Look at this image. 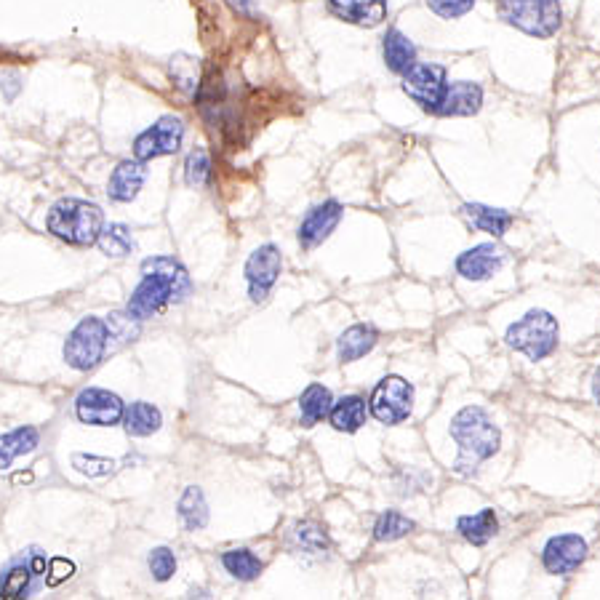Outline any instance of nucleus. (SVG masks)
<instances>
[{
  "label": "nucleus",
  "instance_id": "nucleus-35",
  "mask_svg": "<svg viewBox=\"0 0 600 600\" xmlns=\"http://www.w3.org/2000/svg\"><path fill=\"white\" fill-rule=\"evenodd\" d=\"M107 328H110V339H118V344L134 342L139 336V318L131 315V312H112L110 320H107Z\"/></svg>",
  "mask_w": 600,
  "mask_h": 600
},
{
  "label": "nucleus",
  "instance_id": "nucleus-39",
  "mask_svg": "<svg viewBox=\"0 0 600 600\" xmlns=\"http://www.w3.org/2000/svg\"><path fill=\"white\" fill-rule=\"evenodd\" d=\"M27 563H30V568L35 571V576H46V555L38 550H32L30 555H27Z\"/></svg>",
  "mask_w": 600,
  "mask_h": 600
},
{
  "label": "nucleus",
  "instance_id": "nucleus-36",
  "mask_svg": "<svg viewBox=\"0 0 600 600\" xmlns=\"http://www.w3.org/2000/svg\"><path fill=\"white\" fill-rule=\"evenodd\" d=\"M147 566H150V574L155 582H168L176 574V555L168 547H155L147 555Z\"/></svg>",
  "mask_w": 600,
  "mask_h": 600
},
{
  "label": "nucleus",
  "instance_id": "nucleus-19",
  "mask_svg": "<svg viewBox=\"0 0 600 600\" xmlns=\"http://www.w3.org/2000/svg\"><path fill=\"white\" fill-rule=\"evenodd\" d=\"M462 216L480 232H488L494 238H504V232L510 230L512 214L507 208H494L486 203H464Z\"/></svg>",
  "mask_w": 600,
  "mask_h": 600
},
{
  "label": "nucleus",
  "instance_id": "nucleus-13",
  "mask_svg": "<svg viewBox=\"0 0 600 600\" xmlns=\"http://www.w3.org/2000/svg\"><path fill=\"white\" fill-rule=\"evenodd\" d=\"M502 267L504 251L496 243H478V246L467 248V251L456 256V272L464 280H472V283H483V280L494 278Z\"/></svg>",
  "mask_w": 600,
  "mask_h": 600
},
{
  "label": "nucleus",
  "instance_id": "nucleus-7",
  "mask_svg": "<svg viewBox=\"0 0 600 600\" xmlns=\"http://www.w3.org/2000/svg\"><path fill=\"white\" fill-rule=\"evenodd\" d=\"M414 411V387L403 376L387 374L376 382L368 398V414L374 416L379 424L395 427L403 424Z\"/></svg>",
  "mask_w": 600,
  "mask_h": 600
},
{
  "label": "nucleus",
  "instance_id": "nucleus-30",
  "mask_svg": "<svg viewBox=\"0 0 600 600\" xmlns=\"http://www.w3.org/2000/svg\"><path fill=\"white\" fill-rule=\"evenodd\" d=\"M416 528V523L408 515L398 510H384L374 523V539L376 542H398L408 536Z\"/></svg>",
  "mask_w": 600,
  "mask_h": 600
},
{
  "label": "nucleus",
  "instance_id": "nucleus-40",
  "mask_svg": "<svg viewBox=\"0 0 600 600\" xmlns=\"http://www.w3.org/2000/svg\"><path fill=\"white\" fill-rule=\"evenodd\" d=\"M592 398H595V403L600 406V366L595 368V374H592Z\"/></svg>",
  "mask_w": 600,
  "mask_h": 600
},
{
  "label": "nucleus",
  "instance_id": "nucleus-33",
  "mask_svg": "<svg viewBox=\"0 0 600 600\" xmlns=\"http://www.w3.org/2000/svg\"><path fill=\"white\" fill-rule=\"evenodd\" d=\"M211 179V155L206 147H195L184 160V182L190 187H203Z\"/></svg>",
  "mask_w": 600,
  "mask_h": 600
},
{
  "label": "nucleus",
  "instance_id": "nucleus-9",
  "mask_svg": "<svg viewBox=\"0 0 600 600\" xmlns=\"http://www.w3.org/2000/svg\"><path fill=\"white\" fill-rule=\"evenodd\" d=\"M590 555V544L579 534H555L542 547V566L552 576L574 574Z\"/></svg>",
  "mask_w": 600,
  "mask_h": 600
},
{
  "label": "nucleus",
  "instance_id": "nucleus-2",
  "mask_svg": "<svg viewBox=\"0 0 600 600\" xmlns=\"http://www.w3.org/2000/svg\"><path fill=\"white\" fill-rule=\"evenodd\" d=\"M448 432L459 446L454 470L467 478L475 475L480 464L488 462L502 448V430L483 406H464L462 411H456L448 424Z\"/></svg>",
  "mask_w": 600,
  "mask_h": 600
},
{
  "label": "nucleus",
  "instance_id": "nucleus-25",
  "mask_svg": "<svg viewBox=\"0 0 600 600\" xmlns=\"http://www.w3.org/2000/svg\"><path fill=\"white\" fill-rule=\"evenodd\" d=\"M40 443V432L35 427H19L14 432L0 435V470L11 467L16 456L32 454Z\"/></svg>",
  "mask_w": 600,
  "mask_h": 600
},
{
  "label": "nucleus",
  "instance_id": "nucleus-29",
  "mask_svg": "<svg viewBox=\"0 0 600 600\" xmlns=\"http://www.w3.org/2000/svg\"><path fill=\"white\" fill-rule=\"evenodd\" d=\"M291 544H294L296 552H302V555H326L328 552V536L323 531V526L318 523H312V520H304L299 526L291 531Z\"/></svg>",
  "mask_w": 600,
  "mask_h": 600
},
{
  "label": "nucleus",
  "instance_id": "nucleus-15",
  "mask_svg": "<svg viewBox=\"0 0 600 600\" xmlns=\"http://www.w3.org/2000/svg\"><path fill=\"white\" fill-rule=\"evenodd\" d=\"M480 107H483V86L472 83V80H456V83H448L438 115H443V118H470V115H478Z\"/></svg>",
  "mask_w": 600,
  "mask_h": 600
},
{
  "label": "nucleus",
  "instance_id": "nucleus-8",
  "mask_svg": "<svg viewBox=\"0 0 600 600\" xmlns=\"http://www.w3.org/2000/svg\"><path fill=\"white\" fill-rule=\"evenodd\" d=\"M448 88V75L446 67L440 64H427L416 62L411 70L403 75V91L414 99L424 112L438 115V107L443 102Z\"/></svg>",
  "mask_w": 600,
  "mask_h": 600
},
{
  "label": "nucleus",
  "instance_id": "nucleus-42",
  "mask_svg": "<svg viewBox=\"0 0 600 600\" xmlns=\"http://www.w3.org/2000/svg\"><path fill=\"white\" fill-rule=\"evenodd\" d=\"M32 480V472H16L14 475V483H30Z\"/></svg>",
  "mask_w": 600,
  "mask_h": 600
},
{
  "label": "nucleus",
  "instance_id": "nucleus-14",
  "mask_svg": "<svg viewBox=\"0 0 600 600\" xmlns=\"http://www.w3.org/2000/svg\"><path fill=\"white\" fill-rule=\"evenodd\" d=\"M344 208L339 200H323L315 208L307 211V216L299 224V243L302 248H318L323 240H328V235L336 230V224L342 222Z\"/></svg>",
  "mask_w": 600,
  "mask_h": 600
},
{
  "label": "nucleus",
  "instance_id": "nucleus-1",
  "mask_svg": "<svg viewBox=\"0 0 600 600\" xmlns=\"http://www.w3.org/2000/svg\"><path fill=\"white\" fill-rule=\"evenodd\" d=\"M192 291V280L174 256H150L142 262V283L128 299V312L139 320L158 315L168 302H182Z\"/></svg>",
  "mask_w": 600,
  "mask_h": 600
},
{
  "label": "nucleus",
  "instance_id": "nucleus-10",
  "mask_svg": "<svg viewBox=\"0 0 600 600\" xmlns=\"http://www.w3.org/2000/svg\"><path fill=\"white\" fill-rule=\"evenodd\" d=\"M184 139V123L176 115H163L158 123H152L147 131L136 136L134 142V158L136 160H152L160 155H174L182 147Z\"/></svg>",
  "mask_w": 600,
  "mask_h": 600
},
{
  "label": "nucleus",
  "instance_id": "nucleus-41",
  "mask_svg": "<svg viewBox=\"0 0 600 600\" xmlns=\"http://www.w3.org/2000/svg\"><path fill=\"white\" fill-rule=\"evenodd\" d=\"M230 3L238 8V11H251V0H230Z\"/></svg>",
  "mask_w": 600,
  "mask_h": 600
},
{
  "label": "nucleus",
  "instance_id": "nucleus-3",
  "mask_svg": "<svg viewBox=\"0 0 600 600\" xmlns=\"http://www.w3.org/2000/svg\"><path fill=\"white\" fill-rule=\"evenodd\" d=\"M46 227L54 238L64 240L70 246H96V240L102 235L104 214L96 203L64 198L51 206Z\"/></svg>",
  "mask_w": 600,
  "mask_h": 600
},
{
  "label": "nucleus",
  "instance_id": "nucleus-18",
  "mask_svg": "<svg viewBox=\"0 0 600 600\" xmlns=\"http://www.w3.org/2000/svg\"><path fill=\"white\" fill-rule=\"evenodd\" d=\"M144 179H147L144 160H123V163H118V168L112 171L110 190L107 192H110V198L118 200V203H131L144 187Z\"/></svg>",
  "mask_w": 600,
  "mask_h": 600
},
{
  "label": "nucleus",
  "instance_id": "nucleus-21",
  "mask_svg": "<svg viewBox=\"0 0 600 600\" xmlns=\"http://www.w3.org/2000/svg\"><path fill=\"white\" fill-rule=\"evenodd\" d=\"M382 54L384 64H387L392 72H398V75H406L416 64V46L411 43L408 35H403V32L398 30V27H392V30H387V35H384Z\"/></svg>",
  "mask_w": 600,
  "mask_h": 600
},
{
  "label": "nucleus",
  "instance_id": "nucleus-32",
  "mask_svg": "<svg viewBox=\"0 0 600 600\" xmlns=\"http://www.w3.org/2000/svg\"><path fill=\"white\" fill-rule=\"evenodd\" d=\"M171 80L182 94L192 96L200 86V64L198 59H192L187 54H176L171 59Z\"/></svg>",
  "mask_w": 600,
  "mask_h": 600
},
{
  "label": "nucleus",
  "instance_id": "nucleus-38",
  "mask_svg": "<svg viewBox=\"0 0 600 600\" xmlns=\"http://www.w3.org/2000/svg\"><path fill=\"white\" fill-rule=\"evenodd\" d=\"M75 574V563L67 558H51L46 568V584L48 587H56V584L67 582L70 576Z\"/></svg>",
  "mask_w": 600,
  "mask_h": 600
},
{
  "label": "nucleus",
  "instance_id": "nucleus-34",
  "mask_svg": "<svg viewBox=\"0 0 600 600\" xmlns=\"http://www.w3.org/2000/svg\"><path fill=\"white\" fill-rule=\"evenodd\" d=\"M72 467L80 472V475H88V478H104L110 475L118 462L115 459H107V456H94V454H75L72 456Z\"/></svg>",
  "mask_w": 600,
  "mask_h": 600
},
{
  "label": "nucleus",
  "instance_id": "nucleus-24",
  "mask_svg": "<svg viewBox=\"0 0 600 600\" xmlns=\"http://www.w3.org/2000/svg\"><path fill=\"white\" fill-rule=\"evenodd\" d=\"M160 424H163V416L152 403H144V400H136L131 406L126 408V414H123V427H126L128 435H134V438H147L152 432L160 430Z\"/></svg>",
  "mask_w": 600,
  "mask_h": 600
},
{
  "label": "nucleus",
  "instance_id": "nucleus-27",
  "mask_svg": "<svg viewBox=\"0 0 600 600\" xmlns=\"http://www.w3.org/2000/svg\"><path fill=\"white\" fill-rule=\"evenodd\" d=\"M222 566L224 571H227L230 576H235L238 582H254V579H259V574L264 571L262 560L256 558L251 550H246V547L224 552Z\"/></svg>",
  "mask_w": 600,
  "mask_h": 600
},
{
  "label": "nucleus",
  "instance_id": "nucleus-22",
  "mask_svg": "<svg viewBox=\"0 0 600 600\" xmlns=\"http://www.w3.org/2000/svg\"><path fill=\"white\" fill-rule=\"evenodd\" d=\"M368 403L360 395H344V398L334 400L328 422L336 432H358L366 424Z\"/></svg>",
  "mask_w": 600,
  "mask_h": 600
},
{
  "label": "nucleus",
  "instance_id": "nucleus-11",
  "mask_svg": "<svg viewBox=\"0 0 600 600\" xmlns=\"http://www.w3.org/2000/svg\"><path fill=\"white\" fill-rule=\"evenodd\" d=\"M126 406L123 400L110 390L88 387L75 398V416L88 427H115L123 422Z\"/></svg>",
  "mask_w": 600,
  "mask_h": 600
},
{
  "label": "nucleus",
  "instance_id": "nucleus-17",
  "mask_svg": "<svg viewBox=\"0 0 600 600\" xmlns=\"http://www.w3.org/2000/svg\"><path fill=\"white\" fill-rule=\"evenodd\" d=\"M379 342V331L371 323H355L347 331H342V336L336 339V358L339 363H355L363 355L374 350Z\"/></svg>",
  "mask_w": 600,
  "mask_h": 600
},
{
  "label": "nucleus",
  "instance_id": "nucleus-28",
  "mask_svg": "<svg viewBox=\"0 0 600 600\" xmlns=\"http://www.w3.org/2000/svg\"><path fill=\"white\" fill-rule=\"evenodd\" d=\"M179 518L190 531H200L208 526V502L198 486L184 488L182 499H179Z\"/></svg>",
  "mask_w": 600,
  "mask_h": 600
},
{
  "label": "nucleus",
  "instance_id": "nucleus-26",
  "mask_svg": "<svg viewBox=\"0 0 600 600\" xmlns=\"http://www.w3.org/2000/svg\"><path fill=\"white\" fill-rule=\"evenodd\" d=\"M32 579H35V571L30 568V563L16 560L6 568V574L0 576V598H27L32 592Z\"/></svg>",
  "mask_w": 600,
  "mask_h": 600
},
{
  "label": "nucleus",
  "instance_id": "nucleus-20",
  "mask_svg": "<svg viewBox=\"0 0 600 600\" xmlns=\"http://www.w3.org/2000/svg\"><path fill=\"white\" fill-rule=\"evenodd\" d=\"M456 531L472 547H483L499 531V518H496V512L491 507H483V510L472 512V515H462V518L456 520Z\"/></svg>",
  "mask_w": 600,
  "mask_h": 600
},
{
  "label": "nucleus",
  "instance_id": "nucleus-4",
  "mask_svg": "<svg viewBox=\"0 0 600 600\" xmlns=\"http://www.w3.org/2000/svg\"><path fill=\"white\" fill-rule=\"evenodd\" d=\"M504 342L507 347L520 355H526L528 360H544L550 358L552 352L558 350L560 344V326L558 318L547 310H528L523 318L507 326L504 331Z\"/></svg>",
  "mask_w": 600,
  "mask_h": 600
},
{
  "label": "nucleus",
  "instance_id": "nucleus-6",
  "mask_svg": "<svg viewBox=\"0 0 600 600\" xmlns=\"http://www.w3.org/2000/svg\"><path fill=\"white\" fill-rule=\"evenodd\" d=\"M107 344H110L107 320L88 315L67 336V342H64V360L75 371H91L104 358Z\"/></svg>",
  "mask_w": 600,
  "mask_h": 600
},
{
  "label": "nucleus",
  "instance_id": "nucleus-16",
  "mask_svg": "<svg viewBox=\"0 0 600 600\" xmlns=\"http://www.w3.org/2000/svg\"><path fill=\"white\" fill-rule=\"evenodd\" d=\"M331 14L358 27H376L387 16V0H328Z\"/></svg>",
  "mask_w": 600,
  "mask_h": 600
},
{
  "label": "nucleus",
  "instance_id": "nucleus-23",
  "mask_svg": "<svg viewBox=\"0 0 600 600\" xmlns=\"http://www.w3.org/2000/svg\"><path fill=\"white\" fill-rule=\"evenodd\" d=\"M331 406H334L331 390H328L326 384L312 382L310 387L302 392V398H299V414H302L304 427H315L318 422L328 419Z\"/></svg>",
  "mask_w": 600,
  "mask_h": 600
},
{
  "label": "nucleus",
  "instance_id": "nucleus-31",
  "mask_svg": "<svg viewBox=\"0 0 600 600\" xmlns=\"http://www.w3.org/2000/svg\"><path fill=\"white\" fill-rule=\"evenodd\" d=\"M96 246L102 248V254L120 259V256H128L134 251V238H131V230L126 224H104Z\"/></svg>",
  "mask_w": 600,
  "mask_h": 600
},
{
  "label": "nucleus",
  "instance_id": "nucleus-5",
  "mask_svg": "<svg viewBox=\"0 0 600 600\" xmlns=\"http://www.w3.org/2000/svg\"><path fill=\"white\" fill-rule=\"evenodd\" d=\"M496 11L504 24L531 38H552L563 24L560 0H496Z\"/></svg>",
  "mask_w": 600,
  "mask_h": 600
},
{
  "label": "nucleus",
  "instance_id": "nucleus-12",
  "mask_svg": "<svg viewBox=\"0 0 600 600\" xmlns=\"http://www.w3.org/2000/svg\"><path fill=\"white\" fill-rule=\"evenodd\" d=\"M280 270H283V256H280V251L272 243L259 246L254 254L248 256L246 280L251 302H264L270 296L275 280L280 278Z\"/></svg>",
  "mask_w": 600,
  "mask_h": 600
},
{
  "label": "nucleus",
  "instance_id": "nucleus-37",
  "mask_svg": "<svg viewBox=\"0 0 600 600\" xmlns=\"http://www.w3.org/2000/svg\"><path fill=\"white\" fill-rule=\"evenodd\" d=\"M427 6L440 19H459V16L470 14L475 8V0H427Z\"/></svg>",
  "mask_w": 600,
  "mask_h": 600
}]
</instances>
